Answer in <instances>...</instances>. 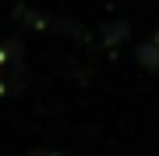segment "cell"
<instances>
[{"label": "cell", "instance_id": "obj_1", "mask_svg": "<svg viewBox=\"0 0 159 156\" xmlns=\"http://www.w3.org/2000/svg\"><path fill=\"white\" fill-rule=\"evenodd\" d=\"M32 156H60V153H46V149H35Z\"/></svg>", "mask_w": 159, "mask_h": 156}]
</instances>
